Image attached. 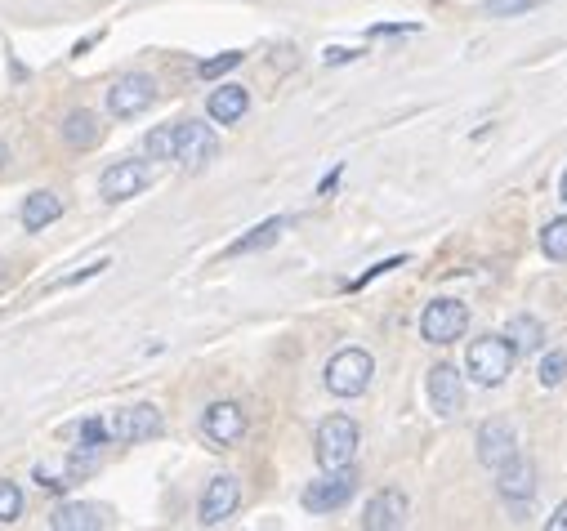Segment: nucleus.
<instances>
[{"label": "nucleus", "mask_w": 567, "mask_h": 531, "mask_svg": "<svg viewBox=\"0 0 567 531\" xmlns=\"http://www.w3.org/2000/svg\"><path fill=\"white\" fill-rule=\"evenodd\" d=\"M286 224H291V219H264V224L251 228V233H246V237H237L233 246H228V255L237 259V255H255V250H268L277 237L286 233Z\"/></svg>", "instance_id": "20"}, {"label": "nucleus", "mask_w": 567, "mask_h": 531, "mask_svg": "<svg viewBox=\"0 0 567 531\" xmlns=\"http://www.w3.org/2000/svg\"><path fill=\"white\" fill-rule=\"evenodd\" d=\"M0 170H5V143H0Z\"/></svg>", "instance_id": "34"}, {"label": "nucleus", "mask_w": 567, "mask_h": 531, "mask_svg": "<svg viewBox=\"0 0 567 531\" xmlns=\"http://www.w3.org/2000/svg\"><path fill=\"white\" fill-rule=\"evenodd\" d=\"M353 50H326V63H349Z\"/></svg>", "instance_id": "32"}, {"label": "nucleus", "mask_w": 567, "mask_h": 531, "mask_svg": "<svg viewBox=\"0 0 567 531\" xmlns=\"http://www.w3.org/2000/svg\"><path fill=\"white\" fill-rule=\"evenodd\" d=\"M353 456H358V424L349 415H326L317 424V465L340 469V465H353Z\"/></svg>", "instance_id": "3"}, {"label": "nucleus", "mask_w": 567, "mask_h": 531, "mask_svg": "<svg viewBox=\"0 0 567 531\" xmlns=\"http://www.w3.org/2000/svg\"><path fill=\"white\" fill-rule=\"evenodd\" d=\"M353 491H358V473H353V465L326 469L322 478H313L309 487H304V509H309V514H331V509L349 505Z\"/></svg>", "instance_id": "4"}, {"label": "nucleus", "mask_w": 567, "mask_h": 531, "mask_svg": "<svg viewBox=\"0 0 567 531\" xmlns=\"http://www.w3.org/2000/svg\"><path fill=\"white\" fill-rule=\"evenodd\" d=\"M215 152H219V139L210 125H201V121L175 125V152H170V161H179L184 170H201L215 161Z\"/></svg>", "instance_id": "5"}, {"label": "nucleus", "mask_w": 567, "mask_h": 531, "mask_svg": "<svg viewBox=\"0 0 567 531\" xmlns=\"http://www.w3.org/2000/svg\"><path fill=\"white\" fill-rule=\"evenodd\" d=\"M469 326V313L460 299H434V304L425 308V317H420V335H425L429 344H451L460 340Z\"/></svg>", "instance_id": "6"}, {"label": "nucleus", "mask_w": 567, "mask_h": 531, "mask_svg": "<svg viewBox=\"0 0 567 531\" xmlns=\"http://www.w3.org/2000/svg\"><path fill=\"white\" fill-rule=\"evenodd\" d=\"M242 505V482L233 473H219V478L206 482V496H201V527H219L237 514Z\"/></svg>", "instance_id": "10"}, {"label": "nucleus", "mask_w": 567, "mask_h": 531, "mask_svg": "<svg viewBox=\"0 0 567 531\" xmlns=\"http://www.w3.org/2000/svg\"><path fill=\"white\" fill-rule=\"evenodd\" d=\"M54 531H103V514L99 505H81V500H67L50 514Z\"/></svg>", "instance_id": "17"}, {"label": "nucleus", "mask_w": 567, "mask_h": 531, "mask_svg": "<svg viewBox=\"0 0 567 531\" xmlns=\"http://www.w3.org/2000/svg\"><path fill=\"white\" fill-rule=\"evenodd\" d=\"M536 0H487V14H523V9H532Z\"/></svg>", "instance_id": "29"}, {"label": "nucleus", "mask_w": 567, "mask_h": 531, "mask_svg": "<svg viewBox=\"0 0 567 531\" xmlns=\"http://www.w3.org/2000/svg\"><path fill=\"white\" fill-rule=\"evenodd\" d=\"M541 250L554 264H567V219H550V224L541 228Z\"/></svg>", "instance_id": "22"}, {"label": "nucleus", "mask_w": 567, "mask_h": 531, "mask_svg": "<svg viewBox=\"0 0 567 531\" xmlns=\"http://www.w3.org/2000/svg\"><path fill=\"white\" fill-rule=\"evenodd\" d=\"M509 456H518V438H514V424L509 420H487L478 429V460L487 469H501Z\"/></svg>", "instance_id": "13"}, {"label": "nucleus", "mask_w": 567, "mask_h": 531, "mask_svg": "<svg viewBox=\"0 0 567 531\" xmlns=\"http://www.w3.org/2000/svg\"><path fill=\"white\" fill-rule=\"evenodd\" d=\"M103 268H108V259H94V264H85L81 273H72V277H63L59 286H76V282H85V277H94V273H103Z\"/></svg>", "instance_id": "30"}, {"label": "nucleus", "mask_w": 567, "mask_h": 531, "mask_svg": "<svg viewBox=\"0 0 567 531\" xmlns=\"http://www.w3.org/2000/svg\"><path fill=\"white\" fill-rule=\"evenodd\" d=\"M152 103H157V81H152V76H143V72L121 76V81L108 90L112 117H139V112H148Z\"/></svg>", "instance_id": "9"}, {"label": "nucleus", "mask_w": 567, "mask_h": 531, "mask_svg": "<svg viewBox=\"0 0 567 531\" xmlns=\"http://www.w3.org/2000/svg\"><path fill=\"white\" fill-rule=\"evenodd\" d=\"M63 139L72 143V148H94V143L103 139V125H99V117L94 112H67L63 117Z\"/></svg>", "instance_id": "19"}, {"label": "nucleus", "mask_w": 567, "mask_h": 531, "mask_svg": "<svg viewBox=\"0 0 567 531\" xmlns=\"http://www.w3.org/2000/svg\"><path fill=\"white\" fill-rule=\"evenodd\" d=\"M246 108H251V94H246L242 85H219V90L206 99L210 121H219V125L242 121V117H246Z\"/></svg>", "instance_id": "16"}, {"label": "nucleus", "mask_w": 567, "mask_h": 531, "mask_svg": "<svg viewBox=\"0 0 567 531\" xmlns=\"http://www.w3.org/2000/svg\"><path fill=\"white\" fill-rule=\"evenodd\" d=\"M402 264H407V255H398V259H384V264H376V268H371L367 277H358V282H353L349 291H362V286H367V282H376L380 273H393V268H402Z\"/></svg>", "instance_id": "28"}, {"label": "nucleus", "mask_w": 567, "mask_h": 531, "mask_svg": "<svg viewBox=\"0 0 567 531\" xmlns=\"http://www.w3.org/2000/svg\"><path fill=\"white\" fill-rule=\"evenodd\" d=\"M407 514H411V500L402 496L398 487H384L367 500V514H362V527L367 531H398L407 527Z\"/></svg>", "instance_id": "11"}, {"label": "nucleus", "mask_w": 567, "mask_h": 531, "mask_svg": "<svg viewBox=\"0 0 567 531\" xmlns=\"http://www.w3.org/2000/svg\"><path fill=\"white\" fill-rule=\"evenodd\" d=\"M429 402H434V411L442 415V420H451V415L460 411L465 389H460L456 366H434V371H429Z\"/></svg>", "instance_id": "14"}, {"label": "nucleus", "mask_w": 567, "mask_h": 531, "mask_svg": "<svg viewBox=\"0 0 567 531\" xmlns=\"http://www.w3.org/2000/svg\"><path fill=\"white\" fill-rule=\"evenodd\" d=\"M514 344L501 340V335H483V340L469 344L465 353V371L474 375V384H483V389H496V384H505V375L514 371Z\"/></svg>", "instance_id": "1"}, {"label": "nucleus", "mask_w": 567, "mask_h": 531, "mask_svg": "<svg viewBox=\"0 0 567 531\" xmlns=\"http://www.w3.org/2000/svg\"><path fill=\"white\" fill-rule=\"evenodd\" d=\"M170 152H175V125H157V130L148 134V157L170 161Z\"/></svg>", "instance_id": "25"}, {"label": "nucleus", "mask_w": 567, "mask_h": 531, "mask_svg": "<svg viewBox=\"0 0 567 531\" xmlns=\"http://www.w3.org/2000/svg\"><path fill=\"white\" fill-rule=\"evenodd\" d=\"M59 215H63V197H54V192H32V197L23 201V228L27 233L50 228Z\"/></svg>", "instance_id": "18"}, {"label": "nucleus", "mask_w": 567, "mask_h": 531, "mask_svg": "<svg viewBox=\"0 0 567 531\" xmlns=\"http://www.w3.org/2000/svg\"><path fill=\"white\" fill-rule=\"evenodd\" d=\"M371 375H376V362L367 349H340L326 362V389L335 398H358V393H367Z\"/></svg>", "instance_id": "2"}, {"label": "nucleus", "mask_w": 567, "mask_h": 531, "mask_svg": "<svg viewBox=\"0 0 567 531\" xmlns=\"http://www.w3.org/2000/svg\"><path fill=\"white\" fill-rule=\"evenodd\" d=\"M501 496L505 500H532L536 496V465L523 456H509L501 469Z\"/></svg>", "instance_id": "15"}, {"label": "nucleus", "mask_w": 567, "mask_h": 531, "mask_svg": "<svg viewBox=\"0 0 567 531\" xmlns=\"http://www.w3.org/2000/svg\"><path fill=\"white\" fill-rule=\"evenodd\" d=\"M550 531H567V500L559 509H554V518H550Z\"/></svg>", "instance_id": "31"}, {"label": "nucleus", "mask_w": 567, "mask_h": 531, "mask_svg": "<svg viewBox=\"0 0 567 531\" xmlns=\"http://www.w3.org/2000/svg\"><path fill=\"white\" fill-rule=\"evenodd\" d=\"M201 429H206V438L215 447H233V442L246 438V411L237 402H215V407H206V415H201Z\"/></svg>", "instance_id": "12"}, {"label": "nucleus", "mask_w": 567, "mask_h": 531, "mask_svg": "<svg viewBox=\"0 0 567 531\" xmlns=\"http://www.w3.org/2000/svg\"><path fill=\"white\" fill-rule=\"evenodd\" d=\"M76 433H81L85 447H103V442H108V424L103 420H81V429Z\"/></svg>", "instance_id": "27"}, {"label": "nucleus", "mask_w": 567, "mask_h": 531, "mask_svg": "<svg viewBox=\"0 0 567 531\" xmlns=\"http://www.w3.org/2000/svg\"><path fill=\"white\" fill-rule=\"evenodd\" d=\"M509 340H514V353H532L541 349L545 326L536 317H509Z\"/></svg>", "instance_id": "21"}, {"label": "nucleus", "mask_w": 567, "mask_h": 531, "mask_svg": "<svg viewBox=\"0 0 567 531\" xmlns=\"http://www.w3.org/2000/svg\"><path fill=\"white\" fill-rule=\"evenodd\" d=\"M536 380L545 384V389H559V384L567 380V353L563 349H550L541 357V366H536Z\"/></svg>", "instance_id": "23"}, {"label": "nucleus", "mask_w": 567, "mask_h": 531, "mask_svg": "<svg viewBox=\"0 0 567 531\" xmlns=\"http://www.w3.org/2000/svg\"><path fill=\"white\" fill-rule=\"evenodd\" d=\"M161 429H166V420H161V411L148 407V402L112 411V420H108V438H117V442H148V438H157Z\"/></svg>", "instance_id": "7"}, {"label": "nucleus", "mask_w": 567, "mask_h": 531, "mask_svg": "<svg viewBox=\"0 0 567 531\" xmlns=\"http://www.w3.org/2000/svg\"><path fill=\"white\" fill-rule=\"evenodd\" d=\"M23 518V487L0 478V523H18Z\"/></svg>", "instance_id": "24"}, {"label": "nucleus", "mask_w": 567, "mask_h": 531, "mask_svg": "<svg viewBox=\"0 0 567 531\" xmlns=\"http://www.w3.org/2000/svg\"><path fill=\"white\" fill-rule=\"evenodd\" d=\"M242 63V50H228V54H219V59H206L197 67V76L201 81H215V76H224V72H233V67Z\"/></svg>", "instance_id": "26"}, {"label": "nucleus", "mask_w": 567, "mask_h": 531, "mask_svg": "<svg viewBox=\"0 0 567 531\" xmlns=\"http://www.w3.org/2000/svg\"><path fill=\"white\" fill-rule=\"evenodd\" d=\"M152 183V170H148V161H117V166H108L103 170V179H99V197L103 201H130V197H139L143 188Z\"/></svg>", "instance_id": "8"}, {"label": "nucleus", "mask_w": 567, "mask_h": 531, "mask_svg": "<svg viewBox=\"0 0 567 531\" xmlns=\"http://www.w3.org/2000/svg\"><path fill=\"white\" fill-rule=\"evenodd\" d=\"M559 192H563V206H567V175H563V188Z\"/></svg>", "instance_id": "33"}]
</instances>
